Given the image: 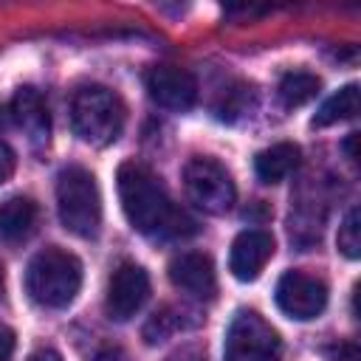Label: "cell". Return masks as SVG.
Returning <instances> with one entry per match:
<instances>
[{
  "instance_id": "obj_1",
  "label": "cell",
  "mask_w": 361,
  "mask_h": 361,
  "mask_svg": "<svg viewBox=\"0 0 361 361\" xmlns=\"http://www.w3.org/2000/svg\"><path fill=\"white\" fill-rule=\"evenodd\" d=\"M116 180L121 209L135 231L152 240H183L197 231L195 217L180 209L158 183V178L141 164H121Z\"/></svg>"
},
{
  "instance_id": "obj_2",
  "label": "cell",
  "mask_w": 361,
  "mask_h": 361,
  "mask_svg": "<svg viewBox=\"0 0 361 361\" xmlns=\"http://www.w3.org/2000/svg\"><path fill=\"white\" fill-rule=\"evenodd\" d=\"M82 288V262L56 245L34 254L25 268V290L39 307H68Z\"/></svg>"
},
{
  "instance_id": "obj_3",
  "label": "cell",
  "mask_w": 361,
  "mask_h": 361,
  "mask_svg": "<svg viewBox=\"0 0 361 361\" xmlns=\"http://www.w3.org/2000/svg\"><path fill=\"white\" fill-rule=\"evenodd\" d=\"M56 209L62 226L76 237H96L102 226V195L85 166H65L56 178Z\"/></svg>"
},
{
  "instance_id": "obj_4",
  "label": "cell",
  "mask_w": 361,
  "mask_h": 361,
  "mask_svg": "<svg viewBox=\"0 0 361 361\" xmlns=\"http://www.w3.org/2000/svg\"><path fill=\"white\" fill-rule=\"evenodd\" d=\"M71 124H73V133L85 144L107 147L121 135L124 104L113 90H107L102 85L82 87V90H76V96L71 102Z\"/></svg>"
},
{
  "instance_id": "obj_5",
  "label": "cell",
  "mask_w": 361,
  "mask_h": 361,
  "mask_svg": "<svg viewBox=\"0 0 361 361\" xmlns=\"http://www.w3.org/2000/svg\"><path fill=\"white\" fill-rule=\"evenodd\" d=\"M282 341L276 330L254 310H240L226 333L223 361H279Z\"/></svg>"
},
{
  "instance_id": "obj_6",
  "label": "cell",
  "mask_w": 361,
  "mask_h": 361,
  "mask_svg": "<svg viewBox=\"0 0 361 361\" xmlns=\"http://www.w3.org/2000/svg\"><path fill=\"white\" fill-rule=\"evenodd\" d=\"M183 186L189 200L206 214H226L237 200L231 175L214 158H192L183 169Z\"/></svg>"
},
{
  "instance_id": "obj_7",
  "label": "cell",
  "mask_w": 361,
  "mask_h": 361,
  "mask_svg": "<svg viewBox=\"0 0 361 361\" xmlns=\"http://www.w3.org/2000/svg\"><path fill=\"white\" fill-rule=\"evenodd\" d=\"M276 305L296 322L316 319L327 307V285L305 271H288L276 282Z\"/></svg>"
},
{
  "instance_id": "obj_8",
  "label": "cell",
  "mask_w": 361,
  "mask_h": 361,
  "mask_svg": "<svg viewBox=\"0 0 361 361\" xmlns=\"http://www.w3.org/2000/svg\"><path fill=\"white\" fill-rule=\"evenodd\" d=\"M149 299V276L135 262H121L107 282V316L113 322H130Z\"/></svg>"
},
{
  "instance_id": "obj_9",
  "label": "cell",
  "mask_w": 361,
  "mask_h": 361,
  "mask_svg": "<svg viewBox=\"0 0 361 361\" xmlns=\"http://www.w3.org/2000/svg\"><path fill=\"white\" fill-rule=\"evenodd\" d=\"M147 93L166 110H189L197 102V82L189 71L175 65H155L144 76Z\"/></svg>"
},
{
  "instance_id": "obj_10",
  "label": "cell",
  "mask_w": 361,
  "mask_h": 361,
  "mask_svg": "<svg viewBox=\"0 0 361 361\" xmlns=\"http://www.w3.org/2000/svg\"><path fill=\"white\" fill-rule=\"evenodd\" d=\"M271 257H274V237L262 228H245L231 243L228 271L240 282H254Z\"/></svg>"
},
{
  "instance_id": "obj_11",
  "label": "cell",
  "mask_w": 361,
  "mask_h": 361,
  "mask_svg": "<svg viewBox=\"0 0 361 361\" xmlns=\"http://www.w3.org/2000/svg\"><path fill=\"white\" fill-rule=\"evenodd\" d=\"M169 279L178 290L195 299H212L217 290L214 265L200 251H183L169 262Z\"/></svg>"
},
{
  "instance_id": "obj_12",
  "label": "cell",
  "mask_w": 361,
  "mask_h": 361,
  "mask_svg": "<svg viewBox=\"0 0 361 361\" xmlns=\"http://www.w3.org/2000/svg\"><path fill=\"white\" fill-rule=\"evenodd\" d=\"M8 116L11 121L28 135V141L34 144H45L48 133H51V121H48V107L39 96V90L34 87H20L8 104Z\"/></svg>"
},
{
  "instance_id": "obj_13",
  "label": "cell",
  "mask_w": 361,
  "mask_h": 361,
  "mask_svg": "<svg viewBox=\"0 0 361 361\" xmlns=\"http://www.w3.org/2000/svg\"><path fill=\"white\" fill-rule=\"evenodd\" d=\"M299 147L296 144H274L268 149H262L257 158H254V169H257V178L262 183H279L285 180L290 172H296L299 166Z\"/></svg>"
},
{
  "instance_id": "obj_14",
  "label": "cell",
  "mask_w": 361,
  "mask_h": 361,
  "mask_svg": "<svg viewBox=\"0 0 361 361\" xmlns=\"http://www.w3.org/2000/svg\"><path fill=\"white\" fill-rule=\"evenodd\" d=\"M37 223V203L28 197H8L0 206V240L20 243L34 231Z\"/></svg>"
},
{
  "instance_id": "obj_15",
  "label": "cell",
  "mask_w": 361,
  "mask_h": 361,
  "mask_svg": "<svg viewBox=\"0 0 361 361\" xmlns=\"http://www.w3.org/2000/svg\"><path fill=\"white\" fill-rule=\"evenodd\" d=\"M358 113V85H344L338 93H333L313 116V127H330L338 121H347Z\"/></svg>"
},
{
  "instance_id": "obj_16",
  "label": "cell",
  "mask_w": 361,
  "mask_h": 361,
  "mask_svg": "<svg viewBox=\"0 0 361 361\" xmlns=\"http://www.w3.org/2000/svg\"><path fill=\"white\" fill-rule=\"evenodd\" d=\"M319 87H322L319 76H313L307 71H290V73H285L279 79L276 93H279L285 107H302V104H307L319 93Z\"/></svg>"
},
{
  "instance_id": "obj_17",
  "label": "cell",
  "mask_w": 361,
  "mask_h": 361,
  "mask_svg": "<svg viewBox=\"0 0 361 361\" xmlns=\"http://www.w3.org/2000/svg\"><path fill=\"white\" fill-rule=\"evenodd\" d=\"M336 243H338V251L344 257L358 259V254H361V214H358V209H350L347 212V217L338 226Z\"/></svg>"
},
{
  "instance_id": "obj_18",
  "label": "cell",
  "mask_w": 361,
  "mask_h": 361,
  "mask_svg": "<svg viewBox=\"0 0 361 361\" xmlns=\"http://www.w3.org/2000/svg\"><path fill=\"white\" fill-rule=\"evenodd\" d=\"M180 327H183L180 313H175V310H161V313H155V316L144 324V338H147V344H158V341L169 338L175 330H180Z\"/></svg>"
},
{
  "instance_id": "obj_19",
  "label": "cell",
  "mask_w": 361,
  "mask_h": 361,
  "mask_svg": "<svg viewBox=\"0 0 361 361\" xmlns=\"http://www.w3.org/2000/svg\"><path fill=\"white\" fill-rule=\"evenodd\" d=\"M14 169H17V155H14V149H11L6 141H0V183H6V180L14 175Z\"/></svg>"
},
{
  "instance_id": "obj_20",
  "label": "cell",
  "mask_w": 361,
  "mask_h": 361,
  "mask_svg": "<svg viewBox=\"0 0 361 361\" xmlns=\"http://www.w3.org/2000/svg\"><path fill=\"white\" fill-rule=\"evenodd\" d=\"M14 344H17L14 330L6 327V324H0V361H11V355H14Z\"/></svg>"
},
{
  "instance_id": "obj_21",
  "label": "cell",
  "mask_w": 361,
  "mask_h": 361,
  "mask_svg": "<svg viewBox=\"0 0 361 361\" xmlns=\"http://www.w3.org/2000/svg\"><path fill=\"white\" fill-rule=\"evenodd\" d=\"M166 361H206V353H203L197 344H186V347L175 350Z\"/></svg>"
},
{
  "instance_id": "obj_22",
  "label": "cell",
  "mask_w": 361,
  "mask_h": 361,
  "mask_svg": "<svg viewBox=\"0 0 361 361\" xmlns=\"http://www.w3.org/2000/svg\"><path fill=\"white\" fill-rule=\"evenodd\" d=\"M333 361H361L358 347H355L353 341H341V344L333 350Z\"/></svg>"
},
{
  "instance_id": "obj_23",
  "label": "cell",
  "mask_w": 361,
  "mask_h": 361,
  "mask_svg": "<svg viewBox=\"0 0 361 361\" xmlns=\"http://www.w3.org/2000/svg\"><path fill=\"white\" fill-rule=\"evenodd\" d=\"M28 361H62V355L56 350H51V347H39V350H34L28 355Z\"/></svg>"
},
{
  "instance_id": "obj_24",
  "label": "cell",
  "mask_w": 361,
  "mask_h": 361,
  "mask_svg": "<svg viewBox=\"0 0 361 361\" xmlns=\"http://www.w3.org/2000/svg\"><path fill=\"white\" fill-rule=\"evenodd\" d=\"M96 361H124V355L118 350H104V353L96 355Z\"/></svg>"
},
{
  "instance_id": "obj_25",
  "label": "cell",
  "mask_w": 361,
  "mask_h": 361,
  "mask_svg": "<svg viewBox=\"0 0 361 361\" xmlns=\"http://www.w3.org/2000/svg\"><path fill=\"white\" fill-rule=\"evenodd\" d=\"M0 293H3V262H0Z\"/></svg>"
}]
</instances>
